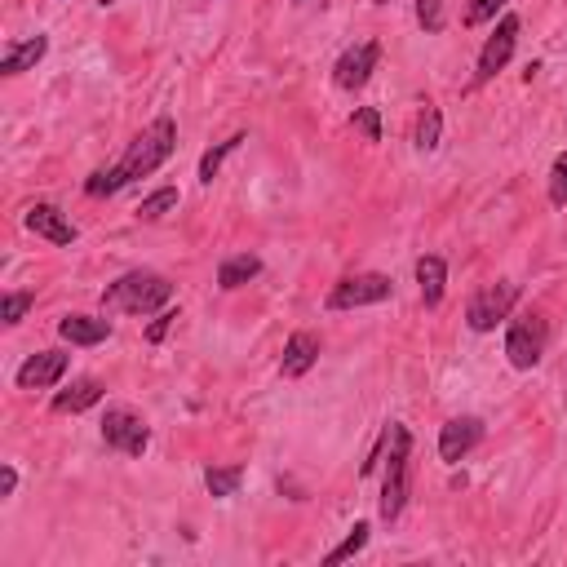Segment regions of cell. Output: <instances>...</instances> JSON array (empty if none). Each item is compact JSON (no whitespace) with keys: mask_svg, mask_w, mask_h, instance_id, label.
I'll list each match as a JSON object with an SVG mask.
<instances>
[{"mask_svg":"<svg viewBox=\"0 0 567 567\" xmlns=\"http://www.w3.org/2000/svg\"><path fill=\"white\" fill-rule=\"evenodd\" d=\"M319 364V337L315 333H293L284 342V359H280V373L288 377V381H297V377H306L311 368Z\"/></svg>","mask_w":567,"mask_h":567,"instance_id":"13","label":"cell"},{"mask_svg":"<svg viewBox=\"0 0 567 567\" xmlns=\"http://www.w3.org/2000/svg\"><path fill=\"white\" fill-rule=\"evenodd\" d=\"M550 204L554 209L567 204V151H559V160H554V169H550Z\"/></svg>","mask_w":567,"mask_h":567,"instance_id":"25","label":"cell"},{"mask_svg":"<svg viewBox=\"0 0 567 567\" xmlns=\"http://www.w3.org/2000/svg\"><path fill=\"white\" fill-rule=\"evenodd\" d=\"M545 346H550V324H545L541 311H523L510 319V328H505V359L519 373H532L541 364Z\"/></svg>","mask_w":567,"mask_h":567,"instance_id":"4","label":"cell"},{"mask_svg":"<svg viewBox=\"0 0 567 567\" xmlns=\"http://www.w3.org/2000/svg\"><path fill=\"white\" fill-rule=\"evenodd\" d=\"M94 404H102V381L98 377H76L67 390L54 395V412H89Z\"/></svg>","mask_w":567,"mask_h":567,"instance_id":"16","label":"cell"},{"mask_svg":"<svg viewBox=\"0 0 567 567\" xmlns=\"http://www.w3.org/2000/svg\"><path fill=\"white\" fill-rule=\"evenodd\" d=\"M71 359L67 350H36V355L23 359V368H18V390H49L58 386V381L67 377Z\"/></svg>","mask_w":567,"mask_h":567,"instance_id":"10","label":"cell"},{"mask_svg":"<svg viewBox=\"0 0 567 567\" xmlns=\"http://www.w3.org/2000/svg\"><path fill=\"white\" fill-rule=\"evenodd\" d=\"M257 275H262V257L235 253V257H226V262L218 266V288H222V293H235V288H244L249 280H257Z\"/></svg>","mask_w":567,"mask_h":567,"instance_id":"18","label":"cell"},{"mask_svg":"<svg viewBox=\"0 0 567 567\" xmlns=\"http://www.w3.org/2000/svg\"><path fill=\"white\" fill-rule=\"evenodd\" d=\"M373 5H390V0H373Z\"/></svg>","mask_w":567,"mask_h":567,"instance_id":"31","label":"cell"},{"mask_svg":"<svg viewBox=\"0 0 567 567\" xmlns=\"http://www.w3.org/2000/svg\"><path fill=\"white\" fill-rule=\"evenodd\" d=\"M350 125H355L359 133H364L368 142H381V116H377V107H355V116H350Z\"/></svg>","mask_w":567,"mask_h":567,"instance_id":"28","label":"cell"},{"mask_svg":"<svg viewBox=\"0 0 567 567\" xmlns=\"http://www.w3.org/2000/svg\"><path fill=\"white\" fill-rule=\"evenodd\" d=\"M173 151H178V125H173V116H156L147 129L138 133V138L129 142L125 156L111 164V169H98L94 178L85 182V195H94V200H102V195L125 191L129 182L151 178V173H156L160 164L173 156Z\"/></svg>","mask_w":567,"mask_h":567,"instance_id":"1","label":"cell"},{"mask_svg":"<svg viewBox=\"0 0 567 567\" xmlns=\"http://www.w3.org/2000/svg\"><path fill=\"white\" fill-rule=\"evenodd\" d=\"M519 32H523L519 14H501L497 32H492V36H488V45L479 49V67H474V80H479V85H488V80H497L501 71L510 67L514 45H519Z\"/></svg>","mask_w":567,"mask_h":567,"instance_id":"8","label":"cell"},{"mask_svg":"<svg viewBox=\"0 0 567 567\" xmlns=\"http://www.w3.org/2000/svg\"><path fill=\"white\" fill-rule=\"evenodd\" d=\"M173 302V284L160 271H125L116 284L102 288V311L156 315Z\"/></svg>","mask_w":567,"mask_h":567,"instance_id":"2","label":"cell"},{"mask_svg":"<svg viewBox=\"0 0 567 567\" xmlns=\"http://www.w3.org/2000/svg\"><path fill=\"white\" fill-rule=\"evenodd\" d=\"M386 479H381V501H377V510H381V519L386 523H395L399 514H404V505H408V488H412V435H408V426H399V421H390L386 426Z\"/></svg>","mask_w":567,"mask_h":567,"instance_id":"3","label":"cell"},{"mask_svg":"<svg viewBox=\"0 0 567 567\" xmlns=\"http://www.w3.org/2000/svg\"><path fill=\"white\" fill-rule=\"evenodd\" d=\"M505 5H510V0H470V5H466V23H470V27L492 23V18H497Z\"/></svg>","mask_w":567,"mask_h":567,"instance_id":"26","label":"cell"},{"mask_svg":"<svg viewBox=\"0 0 567 567\" xmlns=\"http://www.w3.org/2000/svg\"><path fill=\"white\" fill-rule=\"evenodd\" d=\"M102 443H107L111 452H125V457H142L151 443V426L133 408L116 404V408L102 412Z\"/></svg>","mask_w":567,"mask_h":567,"instance_id":"6","label":"cell"},{"mask_svg":"<svg viewBox=\"0 0 567 567\" xmlns=\"http://www.w3.org/2000/svg\"><path fill=\"white\" fill-rule=\"evenodd\" d=\"M23 222H27V231H36L40 240H49V244H76L80 240L76 222H71L58 204H32Z\"/></svg>","mask_w":567,"mask_h":567,"instance_id":"12","label":"cell"},{"mask_svg":"<svg viewBox=\"0 0 567 567\" xmlns=\"http://www.w3.org/2000/svg\"><path fill=\"white\" fill-rule=\"evenodd\" d=\"M479 443H483V421L479 417H452V421H443V430H439V457L448 461V466H457V461H466Z\"/></svg>","mask_w":567,"mask_h":567,"instance_id":"11","label":"cell"},{"mask_svg":"<svg viewBox=\"0 0 567 567\" xmlns=\"http://www.w3.org/2000/svg\"><path fill=\"white\" fill-rule=\"evenodd\" d=\"M368 536H373V528H368V523H355V528H350V536H346V541L342 545H337V550H328V567H333V563H346V559H355V554L359 550H364V545H368Z\"/></svg>","mask_w":567,"mask_h":567,"instance_id":"23","label":"cell"},{"mask_svg":"<svg viewBox=\"0 0 567 567\" xmlns=\"http://www.w3.org/2000/svg\"><path fill=\"white\" fill-rule=\"evenodd\" d=\"M417 23L421 32H443V0H417Z\"/></svg>","mask_w":567,"mask_h":567,"instance_id":"27","label":"cell"},{"mask_svg":"<svg viewBox=\"0 0 567 567\" xmlns=\"http://www.w3.org/2000/svg\"><path fill=\"white\" fill-rule=\"evenodd\" d=\"M395 293V284H390V275H346V280H337L328 288V311H359V306H377L386 302V297Z\"/></svg>","mask_w":567,"mask_h":567,"instance_id":"7","label":"cell"},{"mask_svg":"<svg viewBox=\"0 0 567 567\" xmlns=\"http://www.w3.org/2000/svg\"><path fill=\"white\" fill-rule=\"evenodd\" d=\"M49 54V36H27V40H9L5 54H0V76H23L32 71L40 58Z\"/></svg>","mask_w":567,"mask_h":567,"instance_id":"14","label":"cell"},{"mask_svg":"<svg viewBox=\"0 0 567 567\" xmlns=\"http://www.w3.org/2000/svg\"><path fill=\"white\" fill-rule=\"evenodd\" d=\"M244 142H249V138H244V133H231V138H226V142H218V147H209V151H204V156H200V182H204V187H209V182L218 178V169L226 164V156H235V151H240Z\"/></svg>","mask_w":567,"mask_h":567,"instance_id":"19","label":"cell"},{"mask_svg":"<svg viewBox=\"0 0 567 567\" xmlns=\"http://www.w3.org/2000/svg\"><path fill=\"white\" fill-rule=\"evenodd\" d=\"M173 319H178V311H173V306H164V311H156V319H151V324H147V342H151V346H156V342H164V337H169Z\"/></svg>","mask_w":567,"mask_h":567,"instance_id":"29","label":"cell"},{"mask_svg":"<svg viewBox=\"0 0 567 567\" xmlns=\"http://www.w3.org/2000/svg\"><path fill=\"white\" fill-rule=\"evenodd\" d=\"M178 200H182L178 187H160V191H151L147 200L138 204V218H142V222H160L164 213H173V209H178Z\"/></svg>","mask_w":567,"mask_h":567,"instance_id":"22","label":"cell"},{"mask_svg":"<svg viewBox=\"0 0 567 567\" xmlns=\"http://www.w3.org/2000/svg\"><path fill=\"white\" fill-rule=\"evenodd\" d=\"M443 138V111L435 107V102H426L417 116V133H412V142H417V151H435Z\"/></svg>","mask_w":567,"mask_h":567,"instance_id":"20","label":"cell"},{"mask_svg":"<svg viewBox=\"0 0 567 567\" xmlns=\"http://www.w3.org/2000/svg\"><path fill=\"white\" fill-rule=\"evenodd\" d=\"M514 302H519V284H514V280L483 284L479 293L470 297V306H466L470 333H492L497 324H505V319L514 315Z\"/></svg>","mask_w":567,"mask_h":567,"instance_id":"5","label":"cell"},{"mask_svg":"<svg viewBox=\"0 0 567 567\" xmlns=\"http://www.w3.org/2000/svg\"><path fill=\"white\" fill-rule=\"evenodd\" d=\"M377 63H381V45L377 40H359V45H350L333 63V85L346 89V94H355V89H364L368 80H373Z\"/></svg>","mask_w":567,"mask_h":567,"instance_id":"9","label":"cell"},{"mask_svg":"<svg viewBox=\"0 0 567 567\" xmlns=\"http://www.w3.org/2000/svg\"><path fill=\"white\" fill-rule=\"evenodd\" d=\"M297 5H302V0H297Z\"/></svg>","mask_w":567,"mask_h":567,"instance_id":"33","label":"cell"},{"mask_svg":"<svg viewBox=\"0 0 567 567\" xmlns=\"http://www.w3.org/2000/svg\"><path fill=\"white\" fill-rule=\"evenodd\" d=\"M58 337L71 346H102L111 337V319L98 315H63L58 319Z\"/></svg>","mask_w":567,"mask_h":567,"instance_id":"15","label":"cell"},{"mask_svg":"<svg viewBox=\"0 0 567 567\" xmlns=\"http://www.w3.org/2000/svg\"><path fill=\"white\" fill-rule=\"evenodd\" d=\"M36 306V293H5L0 297V324L5 328H14V324H23V315Z\"/></svg>","mask_w":567,"mask_h":567,"instance_id":"24","label":"cell"},{"mask_svg":"<svg viewBox=\"0 0 567 567\" xmlns=\"http://www.w3.org/2000/svg\"><path fill=\"white\" fill-rule=\"evenodd\" d=\"M98 5H111V0H98Z\"/></svg>","mask_w":567,"mask_h":567,"instance_id":"32","label":"cell"},{"mask_svg":"<svg viewBox=\"0 0 567 567\" xmlns=\"http://www.w3.org/2000/svg\"><path fill=\"white\" fill-rule=\"evenodd\" d=\"M417 284H421V302H426V311H435L443 302V288H448V262L435 253H426L417 262Z\"/></svg>","mask_w":567,"mask_h":567,"instance_id":"17","label":"cell"},{"mask_svg":"<svg viewBox=\"0 0 567 567\" xmlns=\"http://www.w3.org/2000/svg\"><path fill=\"white\" fill-rule=\"evenodd\" d=\"M14 492H18V470L5 466L0 470V497H14Z\"/></svg>","mask_w":567,"mask_h":567,"instance_id":"30","label":"cell"},{"mask_svg":"<svg viewBox=\"0 0 567 567\" xmlns=\"http://www.w3.org/2000/svg\"><path fill=\"white\" fill-rule=\"evenodd\" d=\"M244 483V466H209L204 470V488L213 492V497H235Z\"/></svg>","mask_w":567,"mask_h":567,"instance_id":"21","label":"cell"}]
</instances>
